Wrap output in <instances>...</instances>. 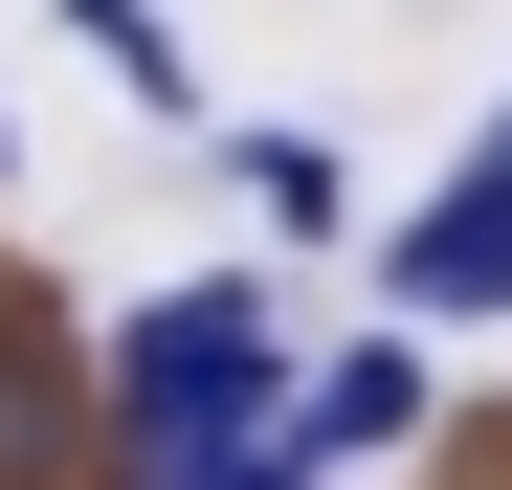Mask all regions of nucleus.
Returning <instances> with one entry per match:
<instances>
[{"label": "nucleus", "mask_w": 512, "mask_h": 490, "mask_svg": "<svg viewBox=\"0 0 512 490\" xmlns=\"http://www.w3.org/2000/svg\"><path fill=\"white\" fill-rule=\"evenodd\" d=\"M90 401H112V490H134V468H179V446L290 424V335H268V290H245V268H201V290H156L134 335L90 357Z\"/></svg>", "instance_id": "nucleus-1"}, {"label": "nucleus", "mask_w": 512, "mask_h": 490, "mask_svg": "<svg viewBox=\"0 0 512 490\" xmlns=\"http://www.w3.org/2000/svg\"><path fill=\"white\" fill-rule=\"evenodd\" d=\"M112 468V401H90V335L45 290H0V490H90Z\"/></svg>", "instance_id": "nucleus-2"}, {"label": "nucleus", "mask_w": 512, "mask_h": 490, "mask_svg": "<svg viewBox=\"0 0 512 490\" xmlns=\"http://www.w3.org/2000/svg\"><path fill=\"white\" fill-rule=\"evenodd\" d=\"M379 268H401V312H512V179L468 156V179H446V201L379 245Z\"/></svg>", "instance_id": "nucleus-3"}, {"label": "nucleus", "mask_w": 512, "mask_h": 490, "mask_svg": "<svg viewBox=\"0 0 512 490\" xmlns=\"http://www.w3.org/2000/svg\"><path fill=\"white\" fill-rule=\"evenodd\" d=\"M290 446H312V468H379V446H423V357H401V335L312 357V379H290Z\"/></svg>", "instance_id": "nucleus-4"}, {"label": "nucleus", "mask_w": 512, "mask_h": 490, "mask_svg": "<svg viewBox=\"0 0 512 490\" xmlns=\"http://www.w3.org/2000/svg\"><path fill=\"white\" fill-rule=\"evenodd\" d=\"M67 45H90L134 112H201V67H179V23H156V0H67Z\"/></svg>", "instance_id": "nucleus-5"}, {"label": "nucleus", "mask_w": 512, "mask_h": 490, "mask_svg": "<svg viewBox=\"0 0 512 490\" xmlns=\"http://www.w3.org/2000/svg\"><path fill=\"white\" fill-rule=\"evenodd\" d=\"M245 156V201H268L290 245H334V223H357V179H334V134H223Z\"/></svg>", "instance_id": "nucleus-6"}, {"label": "nucleus", "mask_w": 512, "mask_h": 490, "mask_svg": "<svg viewBox=\"0 0 512 490\" xmlns=\"http://www.w3.org/2000/svg\"><path fill=\"white\" fill-rule=\"evenodd\" d=\"M134 490H334L290 424H245V446H179V468H134Z\"/></svg>", "instance_id": "nucleus-7"}, {"label": "nucleus", "mask_w": 512, "mask_h": 490, "mask_svg": "<svg viewBox=\"0 0 512 490\" xmlns=\"http://www.w3.org/2000/svg\"><path fill=\"white\" fill-rule=\"evenodd\" d=\"M0 156H23V134H0Z\"/></svg>", "instance_id": "nucleus-8"}]
</instances>
